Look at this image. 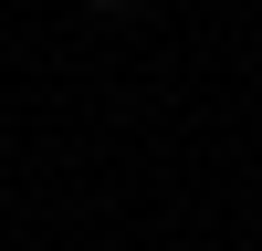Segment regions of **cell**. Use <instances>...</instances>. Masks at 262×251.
<instances>
[{"label": "cell", "mask_w": 262, "mask_h": 251, "mask_svg": "<svg viewBox=\"0 0 262 251\" xmlns=\"http://www.w3.org/2000/svg\"><path fill=\"white\" fill-rule=\"evenodd\" d=\"M84 11H126V0H84Z\"/></svg>", "instance_id": "cell-1"}]
</instances>
